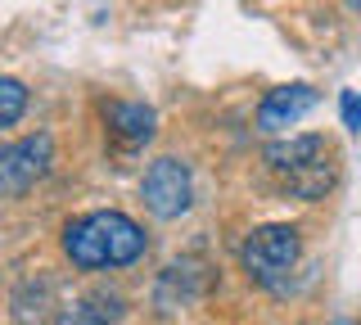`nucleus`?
<instances>
[{"mask_svg":"<svg viewBox=\"0 0 361 325\" xmlns=\"http://www.w3.org/2000/svg\"><path fill=\"white\" fill-rule=\"evenodd\" d=\"M63 257L77 271H118V266L140 262L149 249V235L135 217L118 208H99V212H82L63 226Z\"/></svg>","mask_w":361,"mask_h":325,"instance_id":"obj_1","label":"nucleus"},{"mask_svg":"<svg viewBox=\"0 0 361 325\" xmlns=\"http://www.w3.org/2000/svg\"><path fill=\"white\" fill-rule=\"evenodd\" d=\"M262 159H267V172L276 176V185L285 190L289 199H302V204H321L338 185V149L321 131L271 140Z\"/></svg>","mask_w":361,"mask_h":325,"instance_id":"obj_2","label":"nucleus"},{"mask_svg":"<svg viewBox=\"0 0 361 325\" xmlns=\"http://www.w3.org/2000/svg\"><path fill=\"white\" fill-rule=\"evenodd\" d=\"M302 262V231L289 221H267V226L248 231L240 244V266L253 285L262 289H285L289 271Z\"/></svg>","mask_w":361,"mask_h":325,"instance_id":"obj_3","label":"nucleus"},{"mask_svg":"<svg viewBox=\"0 0 361 325\" xmlns=\"http://www.w3.org/2000/svg\"><path fill=\"white\" fill-rule=\"evenodd\" d=\"M50 172H54V136L50 131H32V136L0 145V199H23Z\"/></svg>","mask_w":361,"mask_h":325,"instance_id":"obj_4","label":"nucleus"},{"mask_svg":"<svg viewBox=\"0 0 361 325\" xmlns=\"http://www.w3.org/2000/svg\"><path fill=\"white\" fill-rule=\"evenodd\" d=\"M140 199H145V208H149L158 221H176V217L190 212V204H195V176H190V167L180 159L163 154V159H154L149 167H145Z\"/></svg>","mask_w":361,"mask_h":325,"instance_id":"obj_5","label":"nucleus"},{"mask_svg":"<svg viewBox=\"0 0 361 325\" xmlns=\"http://www.w3.org/2000/svg\"><path fill=\"white\" fill-rule=\"evenodd\" d=\"M212 285H217V271H212L203 257L185 253V257H176V262L163 266V276H158V285H154V302L163 312H180V307H190V302L208 298Z\"/></svg>","mask_w":361,"mask_h":325,"instance_id":"obj_6","label":"nucleus"},{"mask_svg":"<svg viewBox=\"0 0 361 325\" xmlns=\"http://www.w3.org/2000/svg\"><path fill=\"white\" fill-rule=\"evenodd\" d=\"M316 86L307 82H289V86H276V91L262 95V104H257V131H289L298 127L302 118L316 109Z\"/></svg>","mask_w":361,"mask_h":325,"instance_id":"obj_7","label":"nucleus"},{"mask_svg":"<svg viewBox=\"0 0 361 325\" xmlns=\"http://www.w3.org/2000/svg\"><path fill=\"white\" fill-rule=\"evenodd\" d=\"M104 127L109 136L122 145V149H140V145L154 140L158 131V114L140 99H109L104 104Z\"/></svg>","mask_w":361,"mask_h":325,"instance_id":"obj_8","label":"nucleus"},{"mask_svg":"<svg viewBox=\"0 0 361 325\" xmlns=\"http://www.w3.org/2000/svg\"><path fill=\"white\" fill-rule=\"evenodd\" d=\"M127 317V307H122L118 294H109V289H90L73 302V307L59 317V325H122Z\"/></svg>","mask_w":361,"mask_h":325,"instance_id":"obj_9","label":"nucleus"},{"mask_svg":"<svg viewBox=\"0 0 361 325\" xmlns=\"http://www.w3.org/2000/svg\"><path fill=\"white\" fill-rule=\"evenodd\" d=\"M27 114V86L18 77H5L0 73V131L14 127V122Z\"/></svg>","mask_w":361,"mask_h":325,"instance_id":"obj_10","label":"nucleus"},{"mask_svg":"<svg viewBox=\"0 0 361 325\" xmlns=\"http://www.w3.org/2000/svg\"><path fill=\"white\" fill-rule=\"evenodd\" d=\"M338 118H343V127L353 131V136H361V95L357 91L338 95Z\"/></svg>","mask_w":361,"mask_h":325,"instance_id":"obj_11","label":"nucleus"},{"mask_svg":"<svg viewBox=\"0 0 361 325\" xmlns=\"http://www.w3.org/2000/svg\"><path fill=\"white\" fill-rule=\"evenodd\" d=\"M330 325H361V321H348V317H338V321H330Z\"/></svg>","mask_w":361,"mask_h":325,"instance_id":"obj_12","label":"nucleus"},{"mask_svg":"<svg viewBox=\"0 0 361 325\" xmlns=\"http://www.w3.org/2000/svg\"><path fill=\"white\" fill-rule=\"evenodd\" d=\"M348 5H353V9H357V14H361V0H348Z\"/></svg>","mask_w":361,"mask_h":325,"instance_id":"obj_13","label":"nucleus"}]
</instances>
